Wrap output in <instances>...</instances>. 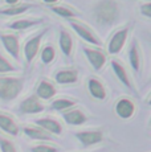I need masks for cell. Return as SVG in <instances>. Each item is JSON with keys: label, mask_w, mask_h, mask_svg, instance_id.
<instances>
[{"label": "cell", "mask_w": 151, "mask_h": 152, "mask_svg": "<svg viewBox=\"0 0 151 152\" xmlns=\"http://www.w3.org/2000/svg\"><path fill=\"white\" fill-rule=\"evenodd\" d=\"M24 81L21 78L13 77H0V99L1 101H12L20 94Z\"/></svg>", "instance_id": "obj_1"}, {"label": "cell", "mask_w": 151, "mask_h": 152, "mask_svg": "<svg viewBox=\"0 0 151 152\" xmlns=\"http://www.w3.org/2000/svg\"><path fill=\"white\" fill-rule=\"evenodd\" d=\"M94 16L97 21L102 24H110L118 16V7L111 0H105L94 8Z\"/></svg>", "instance_id": "obj_2"}, {"label": "cell", "mask_w": 151, "mask_h": 152, "mask_svg": "<svg viewBox=\"0 0 151 152\" xmlns=\"http://www.w3.org/2000/svg\"><path fill=\"white\" fill-rule=\"evenodd\" d=\"M46 31H43L41 33H39L37 36H34L33 39H31L29 41L25 44V48H24V54H25V60H27V64H31L33 61V58L36 57L37 50H39V46H40V41H41V37L44 36Z\"/></svg>", "instance_id": "obj_3"}, {"label": "cell", "mask_w": 151, "mask_h": 152, "mask_svg": "<svg viewBox=\"0 0 151 152\" xmlns=\"http://www.w3.org/2000/svg\"><path fill=\"white\" fill-rule=\"evenodd\" d=\"M76 138L80 140L84 145L89 147V145L101 143L103 139V135L101 131H81V132L76 134Z\"/></svg>", "instance_id": "obj_4"}, {"label": "cell", "mask_w": 151, "mask_h": 152, "mask_svg": "<svg viewBox=\"0 0 151 152\" xmlns=\"http://www.w3.org/2000/svg\"><path fill=\"white\" fill-rule=\"evenodd\" d=\"M134 111H135L134 103L127 98L119 99V101L117 102V104H115V113H117V115L122 119L131 118L133 114H134Z\"/></svg>", "instance_id": "obj_5"}, {"label": "cell", "mask_w": 151, "mask_h": 152, "mask_svg": "<svg viewBox=\"0 0 151 152\" xmlns=\"http://www.w3.org/2000/svg\"><path fill=\"white\" fill-rule=\"evenodd\" d=\"M43 110H44V106L40 103L39 98L34 95H31L20 103V111L24 114H37L41 113Z\"/></svg>", "instance_id": "obj_6"}, {"label": "cell", "mask_w": 151, "mask_h": 152, "mask_svg": "<svg viewBox=\"0 0 151 152\" xmlns=\"http://www.w3.org/2000/svg\"><path fill=\"white\" fill-rule=\"evenodd\" d=\"M84 53L86 54L88 57L89 62L92 64V66L94 68L95 70H101L102 66L105 65L106 62V57L102 52L100 50H94V49H89V48H85L84 49Z\"/></svg>", "instance_id": "obj_7"}, {"label": "cell", "mask_w": 151, "mask_h": 152, "mask_svg": "<svg viewBox=\"0 0 151 152\" xmlns=\"http://www.w3.org/2000/svg\"><path fill=\"white\" fill-rule=\"evenodd\" d=\"M127 32H129V29L125 28V29H122V31L117 32V33L113 36L111 41L109 44V53L110 54L119 53V50L122 49V46H123V44L127 39Z\"/></svg>", "instance_id": "obj_8"}, {"label": "cell", "mask_w": 151, "mask_h": 152, "mask_svg": "<svg viewBox=\"0 0 151 152\" xmlns=\"http://www.w3.org/2000/svg\"><path fill=\"white\" fill-rule=\"evenodd\" d=\"M36 124L39 126L40 128H43L46 132H51V134H54V135H60L62 132V127L61 124L59 123L57 121L52 118H41V119H37L36 121Z\"/></svg>", "instance_id": "obj_9"}, {"label": "cell", "mask_w": 151, "mask_h": 152, "mask_svg": "<svg viewBox=\"0 0 151 152\" xmlns=\"http://www.w3.org/2000/svg\"><path fill=\"white\" fill-rule=\"evenodd\" d=\"M0 39H1V41L4 44V46H5L8 53L17 60V58H19V50H20L17 37L13 36V34H3Z\"/></svg>", "instance_id": "obj_10"}, {"label": "cell", "mask_w": 151, "mask_h": 152, "mask_svg": "<svg viewBox=\"0 0 151 152\" xmlns=\"http://www.w3.org/2000/svg\"><path fill=\"white\" fill-rule=\"evenodd\" d=\"M88 89H89V93L93 98L95 99H100V101H103L106 98V90L103 87V85L98 80L95 78H90L88 82Z\"/></svg>", "instance_id": "obj_11"}, {"label": "cell", "mask_w": 151, "mask_h": 152, "mask_svg": "<svg viewBox=\"0 0 151 152\" xmlns=\"http://www.w3.org/2000/svg\"><path fill=\"white\" fill-rule=\"evenodd\" d=\"M64 119H65L66 123L72 124V126H80L82 123H85L88 121L86 115L82 113L81 110H70V111H66L64 113Z\"/></svg>", "instance_id": "obj_12"}, {"label": "cell", "mask_w": 151, "mask_h": 152, "mask_svg": "<svg viewBox=\"0 0 151 152\" xmlns=\"http://www.w3.org/2000/svg\"><path fill=\"white\" fill-rule=\"evenodd\" d=\"M0 128L3 131H5L7 134L10 135H13L16 136L19 134V127H17L16 122L13 121L11 116L5 115V114H1L0 113Z\"/></svg>", "instance_id": "obj_13"}, {"label": "cell", "mask_w": 151, "mask_h": 152, "mask_svg": "<svg viewBox=\"0 0 151 152\" xmlns=\"http://www.w3.org/2000/svg\"><path fill=\"white\" fill-rule=\"evenodd\" d=\"M36 94H37V97L41 99H51L56 94V89H54L53 85L51 82H48V81H41L36 89Z\"/></svg>", "instance_id": "obj_14"}, {"label": "cell", "mask_w": 151, "mask_h": 152, "mask_svg": "<svg viewBox=\"0 0 151 152\" xmlns=\"http://www.w3.org/2000/svg\"><path fill=\"white\" fill-rule=\"evenodd\" d=\"M72 28H73L74 31L77 32V33L80 34L84 40H85V41H88L90 44H94V45H101V41L92 33L90 31H88V28L82 27L81 24H77V23H72Z\"/></svg>", "instance_id": "obj_15"}, {"label": "cell", "mask_w": 151, "mask_h": 152, "mask_svg": "<svg viewBox=\"0 0 151 152\" xmlns=\"http://www.w3.org/2000/svg\"><path fill=\"white\" fill-rule=\"evenodd\" d=\"M78 78L77 70H60L56 74V81L57 83L61 85H68V83H74Z\"/></svg>", "instance_id": "obj_16"}, {"label": "cell", "mask_w": 151, "mask_h": 152, "mask_svg": "<svg viewBox=\"0 0 151 152\" xmlns=\"http://www.w3.org/2000/svg\"><path fill=\"white\" fill-rule=\"evenodd\" d=\"M24 134L34 140H52V136L40 127H24Z\"/></svg>", "instance_id": "obj_17"}, {"label": "cell", "mask_w": 151, "mask_h": 152, "mask_svg": "<svg viewBox=\"0 0 151 152\" xmlns=\"http://www.w3.org/2000/svg\"><path fill=\"white\" fill-rule=\"evenodd\" d=\"M111 66H113V70H114L115 75L118 77V80H119L126 87L131 89V82H130V78H129V75H127V73H126V70H125L123 66H122L119 62H117V61H111Z\"/></svg>", "instance_id": "obj_18"}, {"label": "cell", "mask_w": 151, "mask_h": 152, "mask_svg": "<svg viewBox=\"0 0 151 152\" xmlns=\"http://www.w3.org/2000/svg\"><path fill=\"white\" fill-rule=\"evenodd\" d=\"M129 60H130V64H131V68L134 69V72H139V66H141V57H139L136 41H133L131 46H130Z\"/></svg>", "instance_id": "obj_19"}, {"label": "cell", "mask_w": 151, "mask_h": 152, "mask_svg": "<svg viewBox=\"0 0 151 152\" xmlns=\"http://www.w3.org/2000/svg\"><path fill=\"white\" fill-rule=\"evenodd\" d=\"M72 45H73V42H72L70 34H69L68 32H65V31H61V33H60V46H61L62 53L65 56H70Z\"/></svg>", "instance_id": "obj_20"}, {"label": "cell", "mask_w": 151, "mask_h": 152, "mask_svg": "<svg viewBox=\"0 0 151 152\" xmlns=\"http://www.w3.org/2000/svg\"><path fill=\"white\" fill-rule=\"evenodd\" d=\"M76 104L74 101L72 99H66V98H60V99H56V101L52 102V109L53 110H57V111H64V110H68L70 107H73Z\"/></svg>", "instance_id": "obj_21"}, {"label": "cell", "mask_w": 151, "mask_h": 152, "mask_svg": "<svg viewBox=\"0 0 151 152\" xmlns=\"http://www.w3.org/2000/svg\"><path fill=\"white\" fill-rule=\"evenodd\" d=\"M31 5L28 4H23V5H16V7H10L8 10H1L0 13L1 15H8V16H16L23 12H25L27 10H29Z\"/></svg>", "instance_id": "obj_22"}, {"label": "cell", "mask_w": 151, "mask_h": 152, "mask_svg": "<svg viewBox=\"0 0 151 152\" xmlns=\"http://www.w3.org/2000/svg\"><path fill=\"white\" fill-rule=\"evenodd\" d=\"M39 23H41L39 20V21H32V20H19V21H15L11 24V28L13 29H25V28H29V27H33V25L39 24Z\"/></svg>", "instance_id": "obj_23"}, {"label": "cell", "mask_w": 151, "mask_h": 152, "mask_svg": "<svg viewBox=\"0 0 151 152\" xmlns=\"http://www.w3.org/2000/svg\"><path fill=\"white\" fill-rule=\"evenodd\" d=\"M0 150L1 152H17L15 144L5 138H0Z\"/></svg>", "instance_id": "obj_24"}, {"label": "cell", "mask_w": 151, "mask_h": 152, "mask_svg": "<svg viewBox=\"0 0 151 152\" xmlns=\"http://www.w3.org/2000/svg\"><path fill=\"white\" fill-rule=\"evenodd\" d=\"M54 58V49L52 48V46H46L44 48V50H43L41 53V60L44 64H51L52 61H53Z\"/></svg>", "instance_id": "obj_25"}, {"label": "cell", "mask_w": 151, "mask_h": 152, "mask_svg": "<svg viewBox=\"0 0 151 152\" xmlns=\"http://www.w3.org/2000/svg\"><path fill=\"white\" fill-rule=\"evenodd\" d=\"M51 10L53 11V12L59 13L60 16H62V17H73L76 15L74 12H72V11L66 7H52Z\"/></svg>", "instance_id": "obj_26"}, {"label": "cell", "mask_w": 151, "mask_h": 152, "mask_svg": "<svg viewBox=\"0 0 151 152\" xmlns=\"http://www.w3.org/2000/svg\"><path fill=\"white\" fill-rule=\"evenodd\" d=\"M15 70V66H12L3 56H0V73H10Z\"/></svg>", "instance_id": "obj_27"}, {"label": "cell", "mask_w": 151, "mask_h": 152, "mask_svg": "<svg viewBox=\"0 0 151 152\" xmlns=\"http://www.w3.org/2000/svg\"><path fill=\"white\" fill-rule=\"evenodd\" d=\"M56 147H52V145H46V144H40L36 147L32 148V152H57Z\"/></svg>", "instance_id": "obj_28"}, {"label": "cell", "mask_w": 151, "mask_h": 152, "mask_svg": "<svg viewBox=\"0 0 151 152\" xmlns=\"http://www.w3.org/2000/svg\"><path fill=\"white\" fill-rule=\"evenodd\" d=\"M141 12L143 13L146 17L151 16V4H150V3H146V4L142 5V7H141Z\"/></svg>", "instance_id": "obj_29"}, {"label": "cell", "mask_w": 151, "mask_h": 152, "mask_svg": "<svg viewBox=\"0 0 151 152\" xmlns=\"http://www.w3.org/2000/svg\"><path fill=\"white\" fill-rule=\"evenodd\" d=\"M5 1H7L8 4H15V3H17V0H5Z\"/></svg>", "instance_id": "obj_30"}, {"label": "cell", "mask_w": 151, "mask_h": 152, "mask_svg": "<svg viewBox=\"0 0 151 152\" xmlns=\"http://www.w3.org/2000/svg\"><path fill=\"white\" fill-rule=\"evenodd\" d=\"M44 1H46V3H54V1H57V0H44Z\"/></svg>", "instance_id": "obj_31"}]
</instances>
